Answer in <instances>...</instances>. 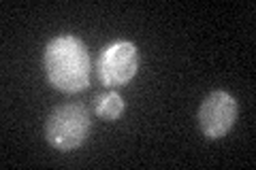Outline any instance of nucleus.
I'll list each match as a JSON object with an SVG mask.
<instances>
[{
    "label": "nucleus",
    "mask_w": 256,
    "mask_h": 170,
    "mask_svg": "<svg viewBox=\"0 0 256 170\" xmlns=\"http://www.w3.org/2000/svg\"><path fill=\"white\" fill-rule=\"evenodd\" d=\"M124 98L114 90H107V92H100L94 96L92 100V109H94V115L102 119V121H116L120 115L124 113Z\"/></svg>",
    "instance_id": "nucleus-5"
},
{
    "label": "nucleus",
    "mask_w": 256,
    "mask_h": 170,
    "mask_svg": "<svg viewBox=\"0 0 256 170\" xmlns=\"http://www.w3.org/2000/svg\"><path fill=\"white\" fill-rule=\"evenodd\" d=\"M237 100L230 92L216 90L205 96L196 113V124L207 141L224 139L237 121Z\"/></svg>",
    "instance_id": "nucleus-4"
},
{
    "label": "nucleus",
    "mask_w": 256,
    "mask_h": 170,
    "mask_svg": "<svg viewBox=\"0 0 256 170\" xmlns=\"http://www.w3.org/2000/svg\"><path fill=\"white\" fill-rule=\"evenodd\" d=\"M43 72L54 90L84 92L92 81V58L86 43L75 34H58L45 45Z\"/></svg>",
    "instance_id": "nucleus-1"
},
{
    "label": "nucleus",
    "mask_w": 256,
    "mask_h": 170,
    "mask_svg": "<svg viewBox=\"0 0 256 170\" xmlns=\"http://www.w3.org/2000/svg\"><path fill=\"white\" fill-rule=\"evenodd\" d=\"M92 132V115L84 104L66 102L56 107L45 121V141L58 151H75Z\"/></svg>",
    "instance_id": "nucleus-2"
},
{
    "label": "nucleus",
    "mask_w": 256,
    "mask_h": 170,
    "mask_svg": "<svg viewBox=\"0 0 256 170\" xmlns=\"http://www.w3.org/2000/svg\"><path fill=\"white\" fill-rule=\"evenodd\" d=\"M139 70V51L130 40H116L98 53L94 64L96 79L109 90L128 85Z\"/></svg>",
    "instance_id": "nucleus-3"
}]
</instances>
